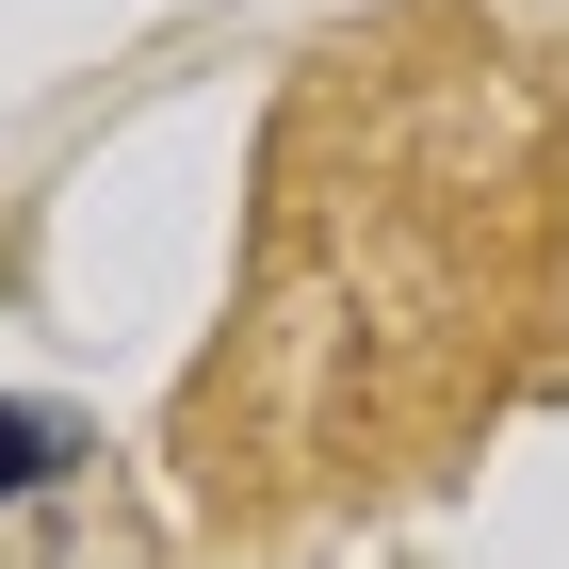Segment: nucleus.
<instances>
[{"label": "nucleus", "mask_w": 569, "mask_h": 569, "mask_svg": "<svg viewBox=\"0 0 569 569\" xmlns=\"http://www.w3.org/2000/svg\"><path fill=\"white\" fill-rule=\"evenodd\" d=\"M553 293V98L472 17L309 49L261 131L228 342L179 407L196 488H358L505 407Z\"/></svg>", "instance_id": "1"}, {"label": "nucleus", "mask_w": 569, "mask_h": 569, "mask_svg": "<svg viewBox=\"0 0 569 569\" xmlns=\"http://www.w3.org/2000/svg\"><path fill=\"white\" fill-rule=\"evenodd\" d=\"M66 456H82V423H49V407H0V505H17V488H49Z\"/></svg>", "instance_id": "2"}]
</instances>
